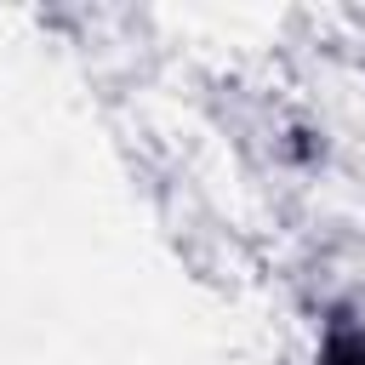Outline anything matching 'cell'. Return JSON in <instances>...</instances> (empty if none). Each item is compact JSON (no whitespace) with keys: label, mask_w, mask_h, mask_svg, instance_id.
Returning <instances> with one entry per match:
<instances>
[{"label":"cell","mask_w":365,"mask_h":365,"mask_svg":"<svg viewBox=\"0 0 365 365\" xmlns=\"http://www.w3.org/2000/svg\"><path fill=\"white\" fill-rule=\"evenodd\" d=\"M325 365H365V336H336Z\"/></svg>","instance_id":"1"}]
</instances>
